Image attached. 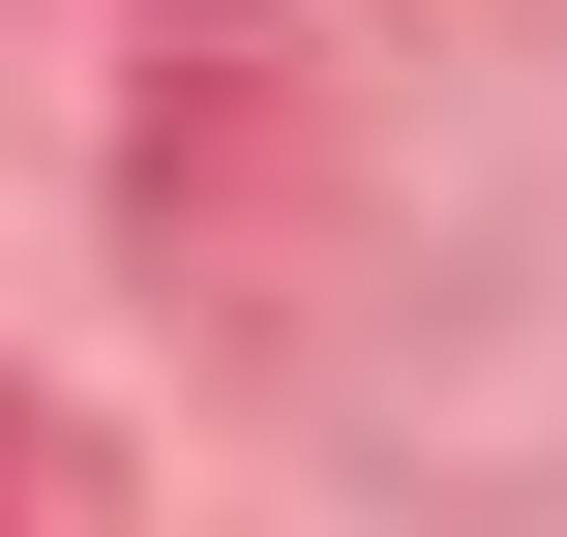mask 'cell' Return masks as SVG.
Returning a JSON list of instances; mask_svg holds the SVG:
<instances>
[{
	"label": "cell",
	"instance_id": "1",
	"mask_svg": "<svg viewBox=\"0 0 567 537\" xmlns=\"http://www.w3.org/2000/svg\"><path fill=\"white\" fill-rule=\"evenodd\" d=\"M0 508H30V537H120V448H90L60 389H0Z\"/></svg>",
	"mask_w": 567,
	"mask_h": 537
},
{
	"label": "cell",
	"instance_id": "2",
	"mask_svg": "<svg viewBox=\"0 0 567 537\" xmlns=\"http://www.w3.org/2000/svg\"><path fill=\"white\" fill-rule=\"evenodd\" d=\"M150 30H269V0H150Z\"/></svg>",
	"mask_w": 567,
	"mask_h": 537
}]
</instances>
